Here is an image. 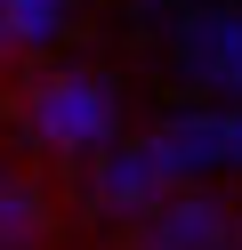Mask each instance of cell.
<instances>
[{
    "instance_id": "cell-1",
    "label": "cell",
    "mask_w": 242,
    "mask_h": 250,
    "mask_svg": "<svg viewBox=\"0 0 242 250\" xmlns=\"http://www.w3.org/2000/svg\"><path fill=\"white\" fill-rule=\"evenodd\" d=\"M32 113H41V129L65 137V146H97V137L113 129V105H105V89H97V81H48Z\"/></svg>"
},
{
    "instance_id": "cell-2",
    "label": "cell",
    "mask_w": 242,
    "mask_h": 250,
    "mask_svg": "<svg viewBox=\"0 0 242 250\" xmlns=\"http://www.w3.org/2000/svg\"><path fill=\"white\" fill-rule=\"evenodd\" d=\"M145 250H226V210H218V202H202V194H177L170 210L154 218Z\"/></svg>"
},
{
    "instance_id": "cell-3",
    "label": "cell",
    "mask_w": 242,
    "mask_h": 250,
    "mask_svg": "<svg viewBox=\"0 0 242 250\" xmlns=\"http://www.w3.org/2000/svg\"><path fill=\"white\" fill-rule=\"evenodd\" d=\"M41 194H32L24 178H0V250H32L41 242Z\"/></svg>"
},
{
    "instance_id": "cell-4",
    "label": "cell",
    "mask_w": 242,
    "mask_h": 250,
    "mask_svg": "<svg viewBox=\"0 0 242 250\" xmlns=\"http://www.w3.org/2000/svg\"><path fill=\"white\" fill-rule=\"evenodd\" d=\"M57 17H65L57 0H8V33H16V41H48Z\"/></svg>"
},
{
    "instance_id": "cell-5",
    "label": "cell",
    "mask_w": 242,
    "mask_h": 250,
    "mask_svg": "<svg viewBox=\"0 0 242 250\" xmlns=\"http://www.w3.org/2000/svg\"><path fill=\"white\" fill-rule=\"evenodd\" d=\"M0 33H8V0H0Z\"/></svg>"
}]
</instances>
